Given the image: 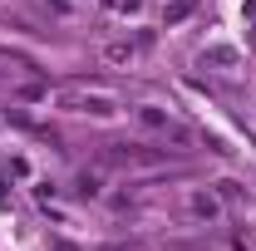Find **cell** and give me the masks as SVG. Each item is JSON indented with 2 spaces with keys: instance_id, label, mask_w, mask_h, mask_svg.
Instances as JSON below:
<instances>
[{
  "instance_id": "obj_9",
  "label": "cell",
  "mask_w": 256,
  "mask_h": 251,
  "mask_svg": "<svg viewBox=\"0 0 256 251\" xmlns=\"http://www.w3.org/2000/svg\"><path fill=\"white\" fill-rule=\"evenodd\" d=\"M50 246H54V251H79V246H74V242H64V236H54Z\"/></svg>"
},
{
  "instance_id": "obj_1",
  "label": "cell",
  "mask_w": 256,
  "mask_h": 251,
  "mask_svg": "<svg viewBox=\"0 0 256 251\" xmlns=\"http://www.w3.org/2000/svg\"><path fill=\"white\" fill-rule=\"evenodd\" d=\"M54 104H60V108H69V114H89V118H114V114H118L114 94L89 89V84H64L60 94H54Z\"/></svg>"
},
{
  "instance_id": "obj_2",
  "label": "cell",
  "mask_w": 256,
  "mask_h": 251,
  "mask_svg": "<svg viewBox=\"0 0 256 251\" xmlns=\"http://www.w3.org/2000/svg\"><path fill=\"white\" fill-rule=\"evenodd\" d=\"M104 162H114V168H153L158 153H148L143 143H108L104 148Z\"/></svg>"
},
{
  "instance_id": "obj_4",
  "label": "cell",
  "mask_w": 256,
  "mask_h": 251,
  "mask_svg": "<svg viewBox=\"0 0 256 251\" xmlns=\"http://www.w3.org/2000/svg\"><path fill=\"white\" fill-rule=\"evenodd\" d=\"M188 207H192V217H197V222H217V217H222V202H217L212 192H192Z\"/></svg>"
},
{
  "instance_id": "obj_7",
  "label": "cell",
  "mask_w": 256,
  "mask_h": 251,
  "mask_svg": "<svg viewBox=\"0 0 256 251\" xmlns=\"http://www.w3.org/2000/svg\"><path fill=\"white\" fill-rule=\"evenodd\" d=\"M104 60H108V64H128V60H133V44H128V40H118V44H104Z\"/></svg>"
},
{
  "instance_id": "obj_11",
  "label": "cell",
  "mask_w": 256,
  "mask_h": 251,
  "mask_svg": "<svg viewBox=\"0 0 256 251\" xmlns=\"http://www.w3.org/2000/svg\"><path fill=\"white\" fill-rule=\"evenodd\" d=\"M118 5H124V10H138V5H143V0H118Z\"/></svg>"
},
{
  "instance_id": "obj_10",
  "label": "cell",
  "mask_w": 256,
  "mask_h": 251,
  "mask_svg": "<svg viewBox=\"0 0 256 251\" xmlns=\"http://www.w3.org/2000/svg\"><path fill=\"white\" fill-rule=\"evenodd\" d=\"M246 20H252V25H256V0H246Z\"/></svg>"
},
{
  "instance_id": "obj_3",
  "label": "cell",
  "mask_w": 256,
  "mask_h": 251,
  "mask_svg": "<svg viewBox=\"0 0 256 251\" xmlns=\"http://www.w3.org/2000/svg\"><path fill=\"white\" fill-rule=\"evenodd\" d=\"M197 69H242V50H232V44H207V50L197 54Z\"/></svg>"
},
{
  "instance_id": "obj_12",
  "label": "cell",
  "mask_w": 256,
  "mask_h": 251,
  "mask_svg": "<svg viewBox=\"0 0 256 251\" xmlns=\"http://www.w3.org/2000/svg\"><path fill=\"white\" fill-rule=\"evenodd\" d=\"M5 94H10V84H5V74H0V98H5Z\"/></svg>"
},
{
  "instance_id": "obj_13",
  "label": "cell",
  "mask_w": 256,
  "mask_h": 251,
  "mask_svg": "<svg viewBox=\"0 0 256 251\" xmlns=\"http://www.w3.org/2000/svg\"><path fill=\"white\" fill-rule=\"evenodd\" d=\"M252 44H256V25H252Z\"/></svg>"
},
{
  "instance_id": "obj_5",
  "label": "cell",
  "mask_w": 256,
  "mask_h": 251,
  "mask_svg": "<svg viewBox=\"0 0 256 251\" xmlns=\"http://www.w3.org/2000/svg\"><path fill=\"white\" fill-rule=\"evenodd\" d=\"M138 124H143V128H153V133H162V128H172V124H178V118H172L168 108H158V104H143V108H138Z\"/></svg>"
},
{
  "instance_id": "obj_8",
  "label": "cell",
  "mask_w": 256,
  "mask_h": 251,
  "mask_svg": "<svg viewBox=\"0 0 256 251\" xmlns=\"http://www.w3.org/2000/svg\"><path fill=\"white\" fill-rule=\"evenodd\" d=\"M79 192H84V197H94V192H98V178H94V172H79Z\"/></svg>"
},
{
  "instance_id": "obj_6",
  "label": "cell",
  "mask_w": 256,
  "mask_h": 251,
  "mask_svg": "<svg viewBox=\"0 0 256 251\" xmlns=\"http://www.w3.org/2000/svg\"><path fill=\"white\" fill-rule=\"evenodd\" d=\"M192 15H197V0H168L162 5V25H182Z\"/></svg>"
}]
</instances>
